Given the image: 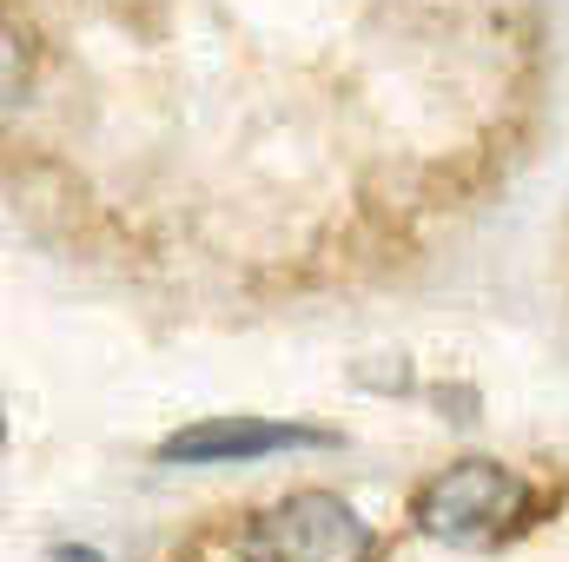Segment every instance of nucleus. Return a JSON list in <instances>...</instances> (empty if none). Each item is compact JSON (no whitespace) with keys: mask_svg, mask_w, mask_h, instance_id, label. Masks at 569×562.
<instances>
[{"mask_svg":"<svg viewBox=\"0 0 569 562\" xmlns=\"http://www.w3.org/2000/svg\"><path fill=\"white\" fill-rule=\"evenodd\" d=\"M411 516H418L425 536L450 543V550H490L530 516V483L503 463L470 456V463H450V470L430 476L411 496Z\"/></svg>","mask_w":569,"mask_h":562,"instance_id":"obj_1","label":"nucleus"},{"mask_svg":"<svg viewBox=\"0 0 569 562\" xmlns=\"http://www.w3.org/2000/svg\"><path fill=\"white\" fill-rule=\"evenodd\" d=\"M371 523L331 490L284 496L239 536V562H371Z\"/></svg>","mask_w":569,"mask_h":562,"instance_id":"obj_2","label":"nucleus"},{"mask_svg":"<svg viewBox=\"0 0 569 562\" xmlns=\"http://www.w3.org/2000/svg\"><path fill=\"white\" fill-rule=\"evenodd\" d=\"M291 443H331L325 430H291V423H259V418H212L192 423L179 436L159 443L166 463H252V456H272Z\"/></svg>","mask_w":569,"mask_h":562,"instance_id":"obj_3","label":"nucleus"},{"mask_svg":"<svg viewBox=\"0 0 569 562\" xmlns=\"http://www.w3.org/2000/svg\"><path fill=\"white\" fill-rule=\"evenodd\" d=\"M7 107H20V33H7Z\"/></svg>","mask_w":569,"mask_h":562,"instance_id":"obj_4","label":"nucleus"},{"mask_svg":"<svg viewBox=\"0 0 569 562\" xmlns=\"http://www.w3.org/2000/svg\"><path fill=\"white\" fill-rule=\"evenodd\" d=\"M53 562H100V556H93V550H60Z\"/></svg>","mask_w":569,"mask_h":562,"instance_id":"obj_5","label":"nucleus"}]
</instances>
